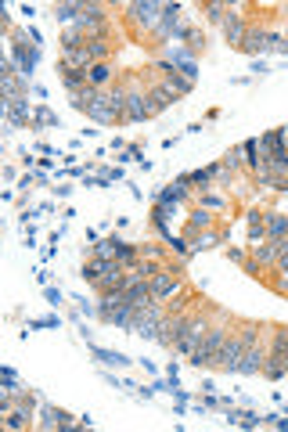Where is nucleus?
Wrapping results in <instances>:
<instances>
[{
	"mask_svg": "<svg viewBox=\"0 0 288 432\" xmlns=\"http://www.w3.org/2000/svg\"><path fill=\"white\" fill-rule=\"evenodd\" d=\"M278 252H281V238H267V242H260V245H249V256L256 260L263 270L278 263Z\"/></svg>",
	"mask_w": 288,
	"mask_h": 432,
	"instance_id": "obj_12",
	"label": "nucleus"
},
{
	"mask_svg": "<svg viewBox=\"0 0 288 432\" xmlns=\"http://www.w3.org/2000/svg\"><path fill=\"white\" fill-rule=\"evenodd\" d=\"M137 256H141V260H155V263H162V249H159V245H141V249H137Z\"/></svg>",
	"mask_w": 288,
	"mask_h": 432,
	"instance_id": "obj_33",
	"label": "nucleus"
},
{
	"mask_svg": "<svg viewBox=\"0 0 288 432\" xmlns=\"http://www.w3.org/2000/svg\"><path fill=\"white\" fill-rule=\"evenodd\" d=\"M69 101H72V108H76V112H90V105L98 101V90L87 83V87H80V90H72Z\"/></svg>",
	"mask_w": 288,
	"mask_h": 432,
	"instance_id": "obj_22",
	"label": "nucleus"
},
{
	"mask_svg": "<svg viewBox=\"0 0 288 432\" xmlns=\"http://www.w3.org/2000/svg\"><path fill=\"white\" fill-rule=\"evenodd\" d=\"M267 357H270V346L252 342V346L245 350V357H242V364H238V375H260L263 364H267Z\"/></svg>",
	"mask_w": 288,
	"mask_h": 432,
	"instance_id": "obj_10",
	"label": "nucleus"
},
{
	"mask_svg": "<svg viewBox=\"0 0 288 432\" xmlns=\"http://www.w3.org/2000/svg\"><path fill=\"white\" fill-rule=\"evenodd\" d=\"M234 321H238V317H227L224 310L213 314L209 332L202 335L198 350L191 353V364H195V368H213V360H216V353L224 350V342H227V335H231V328H234Z\"/></svg>",
	"mask_w": 288,
	"mask_h": 432,
	"instance_id": "obj_1",
	"label": "nucleus"
},
{
	"mask_svg": "<svg viewBox=\"0 0 288 432\" xmlns=\"http://www.w3.org/2000/svg\"><path fill=\"white\" fill-rule=\"evenodd\" d=\"M188 317H191V310H180V314H166V321L159 324V335H155V342H159V346L173 350V346H177V339L184 335V328H188Z\"/></svg>",
	"mask_w": 288,
	"mask_h": 432,
	"instance_id": "obj_6",
	"label": "nucleus"
},
{
	"mask_svg": "<svg viewBox=\"0 0 288 432\" xmlns=\"http://www.w3.org/2000/svg\"><path fill=\"white\" fill-rule=\"evenodd\" d=\"M108 267H112V260H105V256H90L83 263V281L87 285H98L105 274H108Z\"/></svg>",
	"mask_w": 288,
	"mask_h": 432,
	"instance_id": "obj_18",
	"label": "nucleus"
},
{
	"mask_svg": "<svg viewBox=\"0 0 288 432\" xmlns=\"http://www.w3.org/2000/svg\"><path fill=\"white\" fill-rule=\"evenodd\" d=\"M87 83L94 87V90H108L112 83H119V80H116V69H112V62H98V65H90V72H87Z\"/></svg>",
	"mask_w": 288,
	"mask_h": 432,
	"instance_id": "obj_13",
	"label": "nucleus"
},
{
	"mask_svg": "<svg viewBox=\"0 0 288 432\" xmlns=\"http://www.w3.org/2000/svg\"><path fill=\"white\" fill-rule=\"evenodd\" d=\"M180 270H184L180 263H177V267H162L159 274L152 278V299H155V303H170L180 288H184V281H180Z\"/></svg>",
	"mask_w": 288,
	"mask_h": 432,
	"instance_id": "obj_5",
	"label": "nucleus"
},
{
	"mask_svg": "<svg viewBox=\"0 0 288 432\" xmlns=\"http://www.w3.org/2000/svg\"><path fill=\"white\" fill-rule=\"evenodd\" d=\"M126 90V123H144L152 119V108H148V90H144V83L137 76H130L123 83Z\"/></svg>",
	"mask_w": 288,
	"mask_h": 432,
	"instance_id": "obj_3",
	"label": "nucleus"
},
{
	"mask_svg": "<svg viewBox=\"0 0 288 432\" xmlns=\"http://www.w3.org/2000/svg\"><path fill=\"white\" fill-rule=\"evenodd\" d=\"M224 238H227V231L209 227V231H198L195 238H188V249H191V252H206V249H216Z\"/></svg>",
	"mask_w": 288,
	"mask_h": 432,
	"instance_id": "obj_15",
	"label": "nucleus"
},
{
	"mask_svg": "<svg viewBox=\"0 0 288 432\" xmlns=\"http://www.w3.org/2000/svg\"><path fill=\"white\" fill-rule=\"evenodd\" d=\"M4 112H8L11 126H26V123H33V112H29V101H26V98H11V101H4Z\"/></svg>",
	"mask_w": 288,
	"mask_h": 432,
	"instance_id": "obj_16",
	"label": "nucleus"
},
{
	"mask_svg": "<svg viewBox=\"0 0 288 432\" xmlns=\"http://www.w3.org/2000/svg\"><path fill=\"white\" fill-rule=\"evenodd\" d=\"M285 148H288V126H285Z\"/></svg>",
	"mask_w": 288,
	"mask_h": 432,
	"instance_id": "obj_39",
	"label": "nucleus"
},
{
	"mask_svg": "<svg viewBox=\"0 0 288 432\" xmlns=\"http://www.w3.org/2000/svg\"><path fill=\"white\" fill-rule=\"evenodd\" d=\"M112 51H116V44H112V36H105V40H90L87 44V54H90V62H112Z\"/></svg>",
	"mask_w": 288,
	"mask_h": 432,
	"instance_id": "obj_20",
	"label": "nucleus"
},
{
	"mask_svg": "<svg viewBox=\"0 0 288 432\" xmlns=\"http://www.w3.org/2000/svg\"><path fill=\"white\" fill-rule=\"evenodd\" d=\"M90 353H94L101 364H108V368H126V364H134L130 357H123V353H116V350H101V346H90Z\"/></svg>",
	"mask_w": 288,
	"mask_h": 432,
	"instance_id": "obj_24",
	"label": "nucleus"
},
{
	"mask_svg": "<svg viewBox=\"0 0 288 432\" xmlns=\"http://www.w3.org/2000/svg\"><path fill=\"white\" fill-rule=\"evenodd\" d=\"M177 98L170 94V90L166 87H162V83H155V87H148V108H152V116H159V112H166V108L173 105Z\"/></svg>",
	"mask_w": 288,
	"mask_h": 432,
	"instance_id": "obj_17",
	"label": "nucleus"
},
{
	"mask_svg": "<svg viewBox=\"0 0 288 432\" xmlns=\"http://www.w3.org/2000/svg\"><path fill=\"white\" fill-rule=\"evenodd\" d=\"M119 11H126V26H130L134 36H144V33H155L159 29V18H162V4L155 0H134V4H119Z\"/></svg>",
	"mask_w": 288,
	"mask_h": 432,
	"instance_id": "obj_2",
	"label": "nucleus"
},
{
	"mask_svg": "<svg viewBox=\"0 0 288 432\" xmlns=\"http://www.w3.org/2000/svg\"><path fill=\"white\" fill-rule=\"evenodd\" d=\"M90 54L87 47H72V51H62V69H80V72H90Z\"/></svg>",
	"mask_w": 288,
	"mask_h": 432,
	"instance_id": "obj_19",
	"label": "nucleus"
},
{
	"mask_svg": "<svg viewBox=\"0 0 288 432\" xmlns=\"http://www.w3.org/2000/svg\"><path fill=\"white\" fill-rule=\"evenodd\" d=\"M274 425H278V429H288V414H285V418H278Z\"/></svg>",
	"mask_w": 288,
	"mask_h": 432,
	"instance_id": "obj_38",
	"label": "nucleus"
},
{
	"mask_svg": "<svg viewBox=\"0 0 288 432\" xmlns=\"http://www.w3.org/2000/svg\"><path fill=\"white\" fill-rule=\"evenodd\" d=\"M209 317H206V306H202V310H198V306H195V310H191V317H188V328H184V335H180L177 339V353H184V357H191L195 350H198V342H202V335L209 332Z\"/></svg>",
	"mask_w": 288,
	"mask_h": 432,
	"instance_id": "obj_4",
	"label": "nucleus"
},
{
	"mask_svg": "<svg viewBox=\"0 0 288 432\" xmlns=\"http://www.w3.org/2000/svg\"><path fill=\"white\" fill-rule=\"evenodd\" d=\"M285 238H288V231H285Z\"/></svg>",
	"mask_w": 288,
	"mask_h": 432,
	"instance_id": "obj_41",
	"label": "nucleus"
},
{
	"mask_svg": "<svg viewBox=\"0 0 288 432\" xmlns=\"http://www.w3.org/2000/svg\"><path fill=\"white\" fill-rule=\"evenodd\" d=\"M285 375H288V360H285Z\"/></svg>",
	"mask_w": 288,
	"mask_h": 432,
	"instance_id": "obj_40",
	"label": "nucleus"
},
{
	"mask_svg": "<svg viewBox=\"0 0 288 432\" xmlns=\"http://www.w3.org/2000/svg\"><path fill=\"white\" fill-rule=\"evenodd\" d=\"M47 299H51L54 306H58V303H62L65 296H62V288H51V285H47Z\"/></svg>",
	"mask_w": 288,
	"mask_h": 432,
	"instance_id": "obj_37",
	"label": "nucleus"
},
{
	"mask_svg": "<svg viewBox=\"0 0 288 432\" xmlns=\"http://www.w3.org/2000/svg\"><path fill=\"white\" fill-rule=\"evenodd\" d=\"M263 231H267V238H285L288 216L285 213H263Z\"/></svg>",
	"mask_w": 288,
	"mask_h": 432,
	"instance_id": "obj_21",
	"label": "nucleus"
},
{
	"mask_svg": "<svg viewBox=\"0 0 288 432\" xmlns=\"http://www.w3.org/2000/svg\"><path fill=\"white\" fill-rule=\"evenodd\" d=\"M62 83H65V90L72 94V90L87 87V72H80V69H62Z\"/></svg>",
	"mask_w": 288,
	"mask_h": 432,
	"instance_id": "obj_28",
	"label": "nucleus"
},
{
	"mask_svg": "<svg viewBox=\"0 0 288 432\" xmlns=\"http://www.w3.org/2000/svg\"><path fill=\"white\" fill-rule=\"evenodd\" d=\"M188 184H198L202 191H213V170H191L188 173Z\"/></svg>",
	"mask_w": 288,
	"mask_h": 432,
	"instance_id": "obj_31",
	"label": "nucleus"
},
{
	"mask_svg": "<svg viewBox=\"0 0 288 432\" xmlns=\"http://www.w3.org/2000/svg\"><path fill=\"white\" fill-rule=\"evenodd\" d=\"M155 69L162 72V87H166L173 98H184V94H191V87H195V83L184 76V72H177V65H173V62H166V58H162Z\"/></svg>",
	"mask_w": 288,
	"mask_h": 432,
	"instance_id": "obj_7",
	"label": "nucleus"
},
{
	"mask_svg": "<svg viewBox=\"0 0 288 432\" xmlns=\"http://www.w3.org/2000/svg\"><path fill=\"white\" fill-rule=\"evenodd\" d=\"M180 202H191V195H188V173H180L173 184H166L155 195V206H180Z\"/></svg>",
	"mask_w": 288,
	"mask_h": 432,
	"instance_id": "obj_9",
	"label": "nucleus"
},
{
	"mask_svg": "<svg viewBox=\"0 0 288 432\" xmlns=\"http://www.w3.org/2000/svg\"><path fill=\"white\" fill-rule=\"evenodd\" d=\"M184 47H188V51L195 54V58H198V54L206 51V33H202V29H191V33H188V40H184Z\"/></svg>",
	"mask_w": 288,
	"mask_h": 432,
	"instance_id": "obj_29",
	"label": "nucleus"
},
{
	"mask_svg": "<svg viewBox=\"0 0 288 432\" xmlns=\"http://www.w3.org/2000/svg\"><path fill=\"white\" fill-rule=\"evenodd\" d=\"M285 299H288V292H285Z\"/></svg>",
	"mask_w": 288,
	"mask_h": 432,
	"instance_id": "obj_42",
	"label": "nucleus"
},
{
	"mask_svg": "<svg viewBox=\"0 0 288 432\" xmlns=\"http://www.w3.org/2000/svg\"><path fill=\"white\" fill-rule=\"evenodd\" d=\"M180 4H162V18H159V29L152 33L155 40H162V44H173V33H177V26H180Z\"/></svg>",
	"mask_w": 288,
	"mask_h": 432,
	"instance_id": "obj_8",
	"label": "nucleus"
},
{
	"mask_svg": "<svg viewBox=\"0 0 288 432\" xmlns=\"http://www.w3.org/2000/svg\"><path fill=\"white\" fill-rule=\"evenodd\" d=\"M285 360H288V357H281V353H270L260 375H263V378H274V382H278V378H285Z\"/></svg>",
	"mask_w": 288,
	"mask_h": 432,
	"instance_id": "obj_26",
	"label": "nucleus"
},
{
	"mask_svg": "<svg viewBox=\"0 0 288 432\" xmlns=\"http://www.w3.org/2000/svg\"><path fill=\"white\" fill-rule=\"evenodd\" d=\"M238 425H242V429H256V425H263V418H260V414H256V411H245Z\"/></svg>",
	"mask_w": 288,
	"mask_h": 432,
	"instance_id": "obj_34",
	"label": "nucleus"
},
{
	"mask_svg": "<svg viewBox=\"0 0 288 432\" xmlns=\"http://www.w3.org/2000/svg\"><path fill=\"white\" fill-rule=\"evenodd\" d=\"M220 162H224L227 170H234V173H245V162H242V148H231V152H227V155H224Z\"/></svg>",
	"mask_w": 288,
	"mask_h": 432,
	"instance_id": "obj_32",
	"label": "nucleus"
},
{
	"mask_svg": "<svg viewBox=\"0 0 288 432\" xmlns=\"http://www.w3.org/2000/svg\"><path fill=\"white\" fill-rule=\"evenodd\" d=\"M209 227H216V216L209 209H202V206H195L191 216H188V224H184V238H195L198 231H209Z\"/></svg>",
	"mask_w": 288,
	"mask_h": 432,
	"instance_id": "obj_14",
	"label": "nucleus"
},
{
	"mask_svg": "<svg viewBox=\"0 0 288 432\" xmlns=\"http://www.w3.org/2000/svg\"><path fill=\"white\" fill-rule=\"evenodd\" d=\"M198 206L209 209V213H231V209H234L231 198H220V195H213V191H202V195H198Z\"/></svg>",
	"mask_w": 288,
	"mask_h": 432,
	"instance_id": "obj_23",
	"label": "nucleus"
},
{
	"mask_svg": "<svg viewBox=\"0 0 288 432\" xmlns=\"http://www.w3.org/2000/svg\"><path fill=\"white\" fill-rule=\"evenodd\" d=\"M263 51H270V29L267 26H260V22H252L249 26V33H245V44H242V54H263Z\"/></svg>",
	"mask_w": 288,
	"mask_h": 432,
	"instance_id": "obj_11",
	"label": "nucleus"
},
{
	"mask_svg": "<svg viewBox=\"0 0 288 432\" xmlns=\"http://www.w3.org/2000/svg\"><path fill=\"white\" fill-rule=\"evenodd\" d=\"M227 0H206V4H202V15L209 18V22L213 26H224V18H227Z\"/></svg>",
	"mask_w": 288,
	"mask_h": 432,
	"instance_id": "obj_25",
	"label": "nucleus"
},
{
	"mask_svg": "<svg viewBox=\"0 0 288 432\" xmlns=\"http://www.w3.org/2000/svg\"><path fill=\"white\" fill-rule=\"evenodd\" d=\"M270 335H274V342H270V353L288 357V328H285V324H274V328H270Z\"/></svg>",
	"mask_w": 288,
	"mask_h": 432,
	"instance_id": "obj_27",
	"label": "nucleus"
},
{
	"mask_svg": "<svg viewBox=\"0 0 288 432\" xmlns=\"http://www.w3.org/2000/svg\"><path fill=\"white\" fill-rule=\"evenodd\" d=\"M245 224H249V227H263V213H260V209H249V213H245Z\"/></svg>",
	"mask_w": 288,
	"mask_h": 432,
	"instance_id": "obj_36",
	"label": "nucleus"
},
{
	"mask_svg": "<svg viewBox=\"0 0 288 432\" xmlns=\"http://www.w3.org/2000/svg\"><path fill=\"white\" fill-rule=\"evenodd\" d=\"M242 267H245V274H249V278H256V281H260V278H263V267H260V263H256V260H252V256H249V260H245V263H242Z\"/></svg>",
	"mask_w": 288,
	"mask_h": 432,
	"instance_id": "obj_35",
	"label": "nucleus"
},
{
	"mask_svg": "<svg viewBox=\"0 0 288 432\" xmlns=\"http://www.w3.org/2000/svg\"><path fill=\"white\" fill-rule=\"evenodd\" d=\"M29 126H58V116H54L47 105H40V108L33 112V123H29Z\"/></svg>",
	"mask_w": 288,
	"mask_h": 432,
	"instance_id": "obj_30",
	"label": "nucleus"
}]
</instances>
